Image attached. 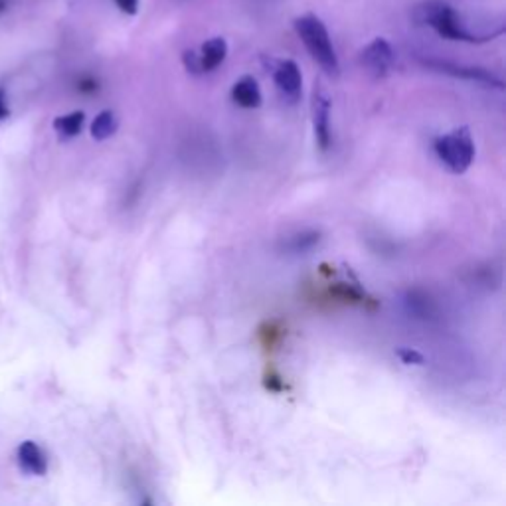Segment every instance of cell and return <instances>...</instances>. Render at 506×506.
<instances>
[{"label":"cell","mask_w":506,"mask_h":506,"mask_svg":"<svg viewBox=\"0 0 506 506\" xmlns=\"http://www.w3.org/2000/svg\"><path fill=\"white\" fill-rule=\"evenodd\" d=\"M415 22L432 26L433 31L453 42H469V44H481L484 38L467 31L461 22V14L455 11L453 6L441 3V0H427L414 11Z\"/></svg>","instance_id":"obj_1"},{"label":"cell","mask_w":506,"mask_h":506,"mask_svg":"<svg viewBox=\"0 0 506 506\" xmlns=\"http://www.w3.org/2000/svg\"><path fill=\"white\" fill-rule=\"evenodd\" d=\"M295 31L309 54L313 56V60L323 67V72H327L330 77H338V57L323 21L315 14L299 16L295 21Z\"/></svg>","instance_id":"obj_2"},{"label":"cell","mask_w":506,"mask_h":506,"mask_svg":"<svg viewBox=\"0 0 506 506\" xmlns=\"http://www.w3.org/2000/svg\"><path fill=\"white\" fill-rule=\"evenodd\" d=\"M433 149L437 159L453 174H463L471 167L475 159V144L467 126H461V129H455L453 133H447L443 137L435 139Z\"/></svg>","instance_id":"obj_3"},{"label":"cell","mask_w":506,"mask_h":506,"mask_svg":"<svg viewBox=\"0 0 506 506\" xmlns=\"http://www.w3.org/2000/svg\"><path fill=\"white\" fill-rule=\"evenodd\" d=\"M360 60L374 77H386L394 65V50L390 42L384 40V38H376L364 48L362 54H360Z\"/></svg>","instance_id":"obj_4"},{"label":"cell","mask_w":506,"mask_h":506,"mask_svg":"<svg viewBox=\"0 0 506 506\" xmlns=\"http://www.w3.org/2000/svg\"><path fill=\"white\" fill-rule=\"evenodd\" d=\"M274 82L285 100L297 101L301 97V90H303V77H301L299 65L293 60H284L275 65Z\"/></svg>","instance_id":"obj_5"},{"label":"cell","mask_w":506,"mask_h":506,"mask_svg":"<svg viewBox=\"0 0 506 506\" xmlns=\"http://www.w3.org/2000/svg\"><path fill=\"white\" fill-rule=\"evenodd\" d=\"M423 65L433 67V70L441 72V74H449L455 77H463V80L469 82H479V83H486V85H494L502 90L504 83L499 80V77L493 75L491 72L481 70V67H463V65H455L449 62H440V60H423Z\"/></svg>","instance_id":"obj_6"},{"label":"cell","mask_w":506,"mask_h":506,"mask_svg":"<svg viewBox=\"0 0 506 506\" xmlns=\"http://www.w3.org/2000/svg\"><path fill=\"white\" fill-rule=\"evenodd\" d=\"M313 123L318 147L327 151L330 147V101L320 90L313 97Z\"/></svg>","instance_id":"obj_7"},{"label":"cell","mask_w":506,"mask_h":506,"mask_svg":"<svg viewBox=\"0 0 506 506\" xmlns=\"http://www.w3.org/2000/svg\"><path fill=\"white\" fill-rule=\"evenodd\" d=\"M231 100L243 109H257L261 105V90L253 77L246 75L231 87Z\"/></svg>","instance_id":"obj_8"},{"label":"cell","mask_w":506,"mask_h":506,"mask_svg":"<svg viewBox=\"0 0 506 506\" xmlns=\"http://www.w3.org/2000/svg\"><path fill=\"white\" fill-rule=\"evenodd\" d=\"M18 461L21 467L31 475H46L48 461L44 451L34 441H24L18 447Z\"/></svg>","instance_id":"obj_9"},{"label":"cell","mask_w":506,"mask_h":506,"mask_svg":"<svg viewBox=\"0 0 506 506\" xmlns=\"http://www.w3.org/2000/svg\"><path fill=\"white\" fill-rule=\"evenodd\" d=\"M228 56V44L223 38H212L206 44L202 46V50L198 54V60H200V70L204 72H212L216 70V67L226 60Z\"/></svg>","instance_id":"obj_10"},{"label":"cell","mask_w":506,"mask_h":506,"mask_svg":"<svg viewBox=\"0 0 506 506\" xmlns=\"http://www.w3.org/2000/svg\"><path fill=\"white\" fill-rule=\"evenodd\" d=\"M85 115L82 111H74L70 115H62L54 121V129L62 135V137H75L83 129Z\"/></svg>","instance_id":"obj_11"},{"label":"cell","mask_w":506,"mask_h":506,"mask_svg":"<svg viewBox=\"0 0 506 506\" xmlns=\"http://www.w3.org/2000/svg\"><path fill=\"white\" fill-rule=\"evenodd\" d=\"M117 131V119L113 111H103L93 119L92 123V137L95 141H105Z\"/></svg>","instance_id":"obj_12"},{"label":"cell","mask_w":506,"mask_h":506,"mask_svg":"<svg viewBox=\"0 0 506 506\" xmlns=\"http://www.w3.org/2000/svg\"><path fill=\"white\" fill-rule=\"evenodd\" d=\"M318 240H320L318 231H303V233H297V236L289 238L287 249L293 251V253H303V251L313 248L315 243H318Z\"/></svg>","instance_id":"obj_13"},{"label":"cell","mask_w":506,"mask_h":506,"mask_svg":"<svg viewBox=\"0 0 506 506\" xmlns=\"http://www.w3.org/2000/svg\"><path fill=\"white\" fill-rule=\"evenodd\" d=\"M396 354L407 366H423L425 364L423 354L417 353V350H414V348H400Z\"/></svg>","instance_id":"obj_14"},{"label":"cell","mask_w":506,"mask_h":506,"mask_svg":"<svg viewBox=\"0 0 506 506\" xmlns=\"http://www.w3.org/2000/svg\"><path fill=\"white\" fill-rule=\"evenodd\" d=\"M182 60H184V65H187V70L190 74H202L200 70V60H198V54L196 52H184L182 56Z\"/></svg>","instance_id":"obj_15"},{"label":"cell","mask_w":506,"mask_h":506,"mask_svg":"<svg viewBox=\"0 0 506 506\" xmlns=\"http://www.w3.org/2000/svg\"><path fill=\"white\" fill-rule=\"evenodd\" d=\"M115 4L125 14H137L139 11V0H115Z\"/></svg>","instance_id":"obj_16"},{"label":"cell","mask_w":506,"mask_h":506,"mask_svg":"<svg viewBox=\"0 0 506 506\" xmlns=\"http://www.w3.org/2000/svg\"><path fill=\"white\" fill-rule=\"evenodd\" d=\"M6 117H8V105L4 100V92L0 90V121L6 119Z\"/></svg>","instance_id":"obj_17"}]
</instances>
